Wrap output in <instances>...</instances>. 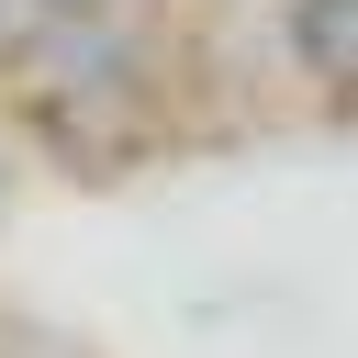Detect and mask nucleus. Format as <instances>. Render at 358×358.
I'll return each instance as SVG.
<instances>
[{
	"label": "nucleus",
	"instance_id": "f257e3e1",
	"mask_svg": "<svg viewBox=\"0 0 358 358\" xmlns=\"http://www.w3.org/2000/svg\"><path fill=\"white\" fill-rule=\"evenodd\" d=\"M291 45H302V67L347 78V0H291Z\"/></svg>",
	"mask_w": 358,
	"mask_h": 358
},
{
	"label": "nucleus",
	"instance_id": "f03ea898",
	"mask_svg": "<svg viewBox=\"0 0 358 358\" xmlns=\"http://www.w3.org/2000/svg\"><path fill=\"white\" fill-rule=\"evenodd\" d=\"M45 11H78V0H45Z\"/></svg>",
	"mask_w": 358,
	"mask_h": 358
}]
</instances>
